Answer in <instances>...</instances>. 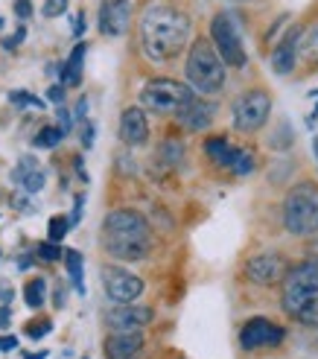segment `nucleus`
<instances>
[{"label": "nucleus", "instance_id": "nucleus-1", "mask_svg": "<svg viewBox=\"0 0 318 359\" xmlns=\"http://www.w3.org/2000/svg\"><path fill=\"white\" fill-rule=\"evenodd\" d=\"M193 24L175 6H152L140 21V47L152 62H170L187 47Z\"/></svg>", "mask_w": 318, "mask_h": 359}, {"label": "nucleus", "instance_id": "nucleus-2", "mask_svg": "<svg viewBox=\"0 0 318 359\" xmlns=\"http://www.w3.org/2000/svg\"><path fill=\"white\" fill-rule=\"evenodd\" d=\"M102 248L120 263H137L149 255L152 231L137 210L117 208L102 219Z\"/></svg>", "mask_w": 318, "mask_h": 359}, {"label": "nucleus", "instance_id": "nucleus-3", "mask_svg": "<svg viewBox=\"0 0 318 359\" xmlns=\"http://www.w3.org/2000/svg\"><path fill=\"white\" fill-rule=\"evenodd\" d=\"M280 304L284 310L307 325H318V257L292 266L280 278Z\"/></svg>", "mask_w": 318, "mask_h": 359}, {"label": "nucleus", "instance_id": "nucleus-4", "mask_svg": "<svg viewBox=\"0 0 318 359\" xmlns=\"http://www.w3.org/2000/svg\"><path fill=\"white\" fill-rule=\"evenodd\" d=\"M187 85L199 94H219L225 88V62L207 39H196L190 44L187 65H184Z\"/></svg>", "mask_w": 318, "mask_h": 359}, {"label": "nucleus", "instance_id": "nucleus-5", "mask_svg": "<svg viewBox=\"0 0 318 359\" xmlns=\"http://www.w3.org/2000/svg\"><path fill=\"white\" fill-rule=\"evenodd\" d=\"M284 225L295 237H310L318 231V187L298 182L284 199Z\"/></svg>", "mask_w": 318, "mask_h": 359}, {"label": "nucleus", "instance_id": "nucleus-6", "mask_svg": "<svg viewBox=\"0 0 318 359\" xmlns=\"http://www.w3.org/2000/svg\"><path fill=\"white\" fill-rule=\"evenodd\" d=\"M196 100V91L190 85L179 79H149L140 88V109L152 111V114H167V117H179L187 105Z\"/></svg>", "mask_w": 318, "mask_h": 359}, {"label": "nucleus", "instance_id": "nucleus-7", "mask_svg": "<svg viewBox=\"0 0 318 359\" xmlns=\"http://www.w3.org/2000/svg\"><path fill=\"white\" fill-rule=\"evenodd\" d=\"M210 44H214V50L219 53V59L228 67H245V62H249L240 27L234 24V18L228 12H216L214 21H210Z\"/></svg>", "mask_w": 318, "mask_h": 359}, {"label": "nucleus", "instance_id": "nucleus-8", "mask_svg": "<svg viewBox=\"0 0 318 359\" xmlns=\"http://www.w3.org/2000/svg\"><path fill=\"white\" fill-rule=\"evenodd\" d=\"M234 129L242 132V135H254L260 132L263 126L269 123V114H272V97L266 91H245L237 102H234Z\"/></svg>", "mask_w": 318, "mask_h": 359}, {"label": "nucleus", "instance_id": "nucleus-9", "mask_svg": "<svg viewBox=\"0 0 318 359\" xmlns=\"http://www.w3.org/2000/svg\"><path fill=\"white\" fill-rule=\"evenodd\" d=\"M102 290L114 304H129L144 295V280L123 266H102Z\"/></svg>", "mask_w": 318, "mask_h": 359}, {"label": "nucleus", "instance_id": "nucleus-10", "mask_svg": "<svg viewBox=\"0 0 318 359\" xmlns=\"http://www.w3.org/2000/svg\"><path fill=\"white\" fill-rule=\"evenodd\" d=\"M284 342V327L275 325V321L263 318V316H254L242 325L240 330V345L242 351H257V348H275Z\"/></svg>", "mask_w": 318, "mask_h": 359}, {"label": "nucleus", "instance_id": "nucleus-11", "mask_svg": "<svg viewBox=\"0 0 318 359\" xmlns=\"http://www.w3.org/2000/svg\"><path fill=\"white\" fill-rule=\"evenodd\" d=\"M152 307L144 304H114V307L105 313V327L109 330H120V333H132V330H144L152 321Z\"/></svg>", "mask_w": 318, "mask_h": 359}, {"label": "nucleus", "instance_id": "nucleus-12", "mask_svg": "<svg viewBox=\"0 0 318 359\" xmlns=\"http://www.w3.org/2000/svg\"><path fill=\"white\" fill-rule=\"evenodd\" d=\"M132 21V4L129 0H102L99 6V32L109 35V39H117L129 29Z\"/></svg>", "mask_w": 318, "mask_h": 359}, {"label": "nucleus", "instance_id": "nucleus-13", "mask_svg": "<svg viewBox=\"0 0 318 359\" xmlns=\"http://www.w3.org/2000/svg\"><path fill=\"white\" fill-rule=\"evenodd\" d=\"M245 275L257 286H272L284 278V260H280V255H275V251H263V255H254L245 263Z\"/></svg>", "mask_w": 318, "mask_h": 359}, {"label": "nucleus", "instance_id": "nucleus-14", "mask_svg": "<svg viewBox=\"0 0 318 359\" xmlns=\"http://www.w3.org/2000/svg\"><path fill=\"white\" fill-rule=\"evenodd\" d=\"M105 359H137L144 351V330H132V333H120L111 330L105 336Z\"/></svg>", "mask_w": 318, "mask_h": 359}, {"label": "nucleus", "instance_id": "nucleus-15", "mask_svg": "<svg viewBox=\"0 0 318 359\" xmlns=\"http://www.w3.org/2000/svg\"><path fill=\"white\" fill-rule=\"evenodd\" d=\"M120 140L126 147H144L149 140V120H146V111L132 105L120 114Z\"/></svg>", "mask_w": 318, "mask_h": 359}, {"label": "nucleus", "instance_id": "nucleus-16", "mask_svg": "<svg viewBox=\"0 0 318 359\" xmlns=\"http://www.w3.org/2000/svg\"><path fill=\"white\" fill-rule=\"evenodd\" d=\"M298 50H301V29L292 27L284 41H280L275 50H272V70L277 76H286L295 70V62H298Z\"/></svg>", "mask_w": 318, "mask_h": 359}, {"label": "nucleus", "instance_id": "nucleus-17", "mask_svg": "<svg viewBox=\"0 0 318 359\" xmlns=\"http://www.w3.org/2000/svg\"><path fill=\"white\" fill-rule=\"evenodd\" d=\"M12 182L24 193H39V190H44L47 175H44V170L39 167V161H35L32 155H24L21 161H18V167L12 170Z\"/></svg>", "mask_w": 318, "mask_h": 359}, {"label": "nucleus", "instance_id": "nucleus-18", "mask_svg": "<svg viewBox=\"0 0 318 359\" xmlns=\"http://www.w3.org/2000/svg\"><path fill=\"white\" fill-rule=\"evenodd\" d=\"M214 117H216V105L207 102V100H202V97H196L184 111H179L181 126H187L190 132H205L207 126L214 123Z\"/></svg>", "mask_w": 318, "mask_h": 359}, {"label": "nucleus", "instance_id": "nucleus-19", "mask_svg": "<svg viewBox=\"0 0 318 359\" xmlns=\"http://www.w3.org/2000/svg\"><path fill=\"white\" fill-rule=\"evenodd\" d=\"M85 53H88V44H85V41H79V44L74 47V53H70V56H67V62L59 67V74H62V82H64V88H76V85H82Z\"/></svg>", "mask_w": 318, "mask_h": 359}, {"label": "nucleus", "instance_id": "nucleus-20", "mask_svg": "<svg viewBox=\"0 0 318 359\" xmlns=\"http://www.w3.org/2000/svg\"><path fill=\"white\" fill-rule=\"evenodd\" d=\"M205 155L210 158V164L231 170L234 155H237V147H231V143H228V137H207V140H205Z\"/></svg>", "mask_w": 318, "mask_h": 359}, {"label": "nucleus", "instance_id": "nucleus-21", "mask_svg": "<svg viewBox=\"0 0 318 359\" xmlns=\"http://www.w3.org/2000/svg\"><path fill=\"white\" fill-rule=\"evenodd\" d=\"M64 266H67V275H70V283H74V290L79 295H85V260L76 248H67L64 251Z\"/></svg>", "mask_w": 318, "mask_h": 359}, {"label": "nucleus", "instance_id": "nucleus-22", "mask_svg": "<svg viewBox=\"0 0 318 359\" xmlns=\"http://www.w3.org/2000/svg\"><path fill=\"white\" fill-rule=\"evenodd\" d=\"M44 298H47V280L44 278H32L24 286V301L29 310H41L44 307Z\"/></svg>", "mask_w": 318, "mask_h": 359}, {"label": "nucleus", "instance_id": "nucleus-23", "mask_svg": "<svg viewBox=\"0 0 318 359\" xmlns=\"http://www.w3.org/2000/svg\"><path fill=\"white\" fill-rule=\"evenodd\" d=\"M62 129L59 126H44V129H39L35 132V137H32V143H35V149H56L59 143H62Z\"/></svg>", "mask_w": 318, "mask_h": 359}, {"label": "nucleus", "instance_id": "nucleus-24", "mask_svg": "<svg viewBox=\"0 0 318 359\" xmlns=\"http://www.w3.org/2000/svg\"><path fill=\"white\" fill-rule=\"evenodd\" d=\"M292 143H295V132H292V123H280L277 126V129L272 132V137H269V147L272 149H277V152H284V149H289L292 147Z\"/></svg>", "mask_w": 318, "mask_h": 359}, {"label": "nucleus", "instance_id": "nucleus-25", "mask_svg": "<svg viewBox=\"0 0 318 359\" xmlns=\"http://www.w3.org/2000/svg\"><path fill=\"white\" fill-rule=\"evenodd\" d=\"M161 161L167 167H179V164H184V147L179 140H164L161 143Z\"/></svg>", "mask_w": 318, "mask_h": 359}, {"label": "nucleus", "instance_id": "nucleus-26", "mask_svg": "<svg viewBox=\"0 0 318 359\" xmlns=\"http://www.w3.org/2000/svg\"><path fill=\"white\" fill-rule=\"evenodd\" d=\"M254 167H257V158H254V152H251V149H237L231 170H234L237 175H251V172H254Z\"/></svg>", "mask_w": 318, "mask_h": 359}, {"label": "nucleus", "instance_id": "nucleus-27", "mask_svg": "<svg viewBox=\"0 0 318 359\" xmlns=\"http://www.w3.org/2000/svg\"><path fill=\"white\" fill-rule=\"evenodd\" d=\"M67 231H70L67 217H50V222H47V240L50 243H62L67 237Z\"/></svg>", "mask_w": 318, "mask_h": 359}, {"label": "nucleus", "instance_id": "nucleus-28", "mask_svg": "<svg viewBox=\"0 0 318 359\" xmlns=\"http://www.w3.org/2000/svg\"><path fill=\"white\" fill-rule=\"evenodd\" d=\"M9 102L12 105H18V109H27V105H32V109H44V100H39L35 94H29V91H9Z\"/></svg>", "mask_w": 318, "mask_h": 359}, {"label": "nucleus", "instance_id": "nucleus-29", "mask_svg": "<svg viewBox=\"0 0 318 359\" xmlns=\"http://www.w3.org/2000/svg\"><path fill=\"white\" fill-rule=\"evenodd\" d=\"M35 255H39L41 260H47V263H56V260H62V255H64V251L59 248V243H39V245H35Z\"/></svg>", "mask_w": 318, "mask_h": 359}, {"label": "nucleus", "instance_id": "nucleus-30", "mask_svg": "<svg viewBox=\"0 0 318 359\" xmlns=\"http://www.w3.org/2000/svg\"><path fill=\"white\" fill-rule=\"evenodd\" d=\"M50 330H53V321H50V318H35V321H27V336H29V339H44Z\"/></svg>", "mask_w": 318, "mask_h": 359}, {"label": "nucleus", "instance_id": "nucleus-31", "mask_svg": "<svg viewBox=\"0 0 318 359\" xmlns=\"http://www.w3.org/2000/svg\"><path fill=\"white\" fill-rule=\"evenodd\" d=\"M79 137H82V147H85V149H91V147H94L97 129H94V123H91V120H82V123H79Z\"/></svg>", "mask_w": 318, "mask_h": 359}, {"label": "nucleus", "instance_id": "nucleus-32", "mask_svg": "<svg viewBox=\"0 0 318 359\" xmlns=\"http://www.w3.org/2000/svg\"><path fill=\"white\" fill-rule=\"evenodd\" d=\"M67 4H70V0H47L41 12H44V18H59V15L67 12Z\"/></svg>", "mask_w": 318, "mask_h": 359}, {"label": "nucleus", "instance_id": "nucleus-33", "mask_svg": "<svg viewBox=\"0 0 318 359\" xmlns=\"http://www.w3.org/2000/svg\"><path fill=\"white\" fill-rule=\"evenodd\" d=\"M304 53L310 59H318V24L310 29V35H307V41H304Z\"/></svg>", "mask_w": 318, "mask_h": 359}, {"label": "nucleus", "instance_id": "nucleus-34", "mask_svg": "<svg viewBox=\"0 0 318 359\" xmlns=\"http://www.w3.org/2000/svg\"><path fill=\"white\" fill-rule=\"evenodd\" d=\"M56 117H59L56 126L62 129V135H70V129H74V114H70L67 109H62V105H59V114H56Z\"/></svg>", "mask_w": 318, "mask_h": 359}, {"label": "nucleus", "instance_id": "nucleus-35", "mask_svg": "<svg viewBox=\"0 0 318 359\" xmlns=\"http://www.w3.org/2000/svg\"><path fill=\"white\" fill-rule=\"evenodd\" d=\"M24 39H27V27L21 24V27H18V32H15V35H9V39L4 41V47H6V50H18V44H21Z\"/></svg>", "mask_w": 318, "mask_h": 359}, {"label": "nucleus", "instance_id": "nucleus-36", "mask_svg": "<svg viewBox=\"0 0 318 359\" xmlns=\"http://www.w3.org/2000/svg\"><path fill=\"white\" fill-rule=\"evenodd\" d=\"M47 100L56 102V105H62V102H64V85H50V88H47Z\"/></svg>", "mask_w": 318, "mask_h": 359}, {"label": "nucleus", "instance_id": "nucleus-37", "mask_svg": "<svg viewBox=\"0 0 318 359\" xmlns=\"http://www.w3.org/2000/svg\"><path fill=\"white\" fill-rule=\"evenodd\" d=\"M82 208H85V196H76V202H74V213H70V228L74 225H79V219H82Z\"/></svg>", "mask_w": 318, "mask_h": 359}, {"label": "nucleus", "instance_id": "nucleus-38", "mask_svg": "<svg viewBox=\"0 0 318 359\" xmlns=\"http://www.w3.org/2000/svg\"><path fill=\"white\" fill-rule=\"evenodd\" d=\"M12 205H15L18 210H21V213H32V202L27 199L24 193H15V196H12Z\"/></svg>", "mask_w": 318, "mask_h": 359}, {"label": "nucleus", "instance_id": "nucleus-39", "mask_svg": "<svg viewBox=\"0 0 318 359\" xmlns=\"http://www.w3.org/2000/svg\"><path fill=\"white\" fill-rule=\"evenodd\" d=\"M15 15L21 18V21H27V18L32 15V4H29V0H15Z\"/></svg>", "mask_w": 318, "mask_h": 359}, {"label": "nucleus", "instance_id": "nucleus-40", "mask_svg": "<svg viewBox=\"0 0 318 359\" xmlns=\"http://www.w3.org/2000/svg\"><path fill=\"white\" fill-rule=\"evenodd\" d=\"M18 348V336H0V351H4V353H9V351H15Z\"/></svg>", "mask_w": 318, "mask_h": 359}, {"label": "nucleus", "instance_id": "nucleus-41", "mask_svg": "<svg viewBox=\"0 0 318 359\" xmlns=\"http://www.w3.org/2000/svg\"><path fill=\"white\" fill-rule=\"evenodd\" d=\"M9 321H12L9 304H0V330H6V327H9Z\"/></svg>", "mask_w": 318, "mask_h": 359}, {"label": "nucleus", "instance_id": "nucleus-42", "mask_svg": "<svg viewBox=\"0 0 318 359\" xmlns=\"http://www.w3.org/2000/svg\"><path fill=\"white\" fill-rule=\"evenodd\" d=\"M12 298H15V290L9 283H0V304H12Z\"/></svg>", "mask_w": 318, "mask_h": 359}, {"label": "nucleus", "instance_id": "nucleus-43", "mask_svg": "<svg viewBox=\"0 0 318 359\" xmlns=\"http://www.w3.org/2000/svg\"><path fill=\"white\" fill-rule=\"evenodd\" d=\"M85 12H76V18H74V35H76V39H79V35L85 32Z\"/></svg>", "mask_w": 318, "mask_h": 359}, {"label": "nucleus", "instance_id": "nucleus-44", "mask_svg": "<svg viewBox=\"0 0 318 359\" xmlns=\"http://www.w3.org/2000/svg\"><path fill=\"white\" fill-rule=\"evenodd\" d=\"M76 123H82V120H88V100L82 97L79 102H76V117H74Z\"/></svg>", "mask_w": 318, "mask_h": 359}, {"label": "nucleus", "instance_id": "nucleus-45", "mask_svg": "<svg viewBox=\"0 0 318 359\" xmlns=\"http://www.w3.org/2000/svg\"><path fill=\"white\" fill-rule=\"evenodd\" d=\"M24 359H47V351H39V353H24Z\"/></svg>", "mask_w": 318, "mask_h": 359}, {"label": "nucleus", "instance_id": "nucleus-46", "mask_svg": "<svg viewBox=\"0 0 318 359\" xmlns=\"http://www.w3.org/2000/svg\"><path fill=\"white\" fill-rule=\"evenodd\" d=\"M56 307H64V290H56Z\"/></svg>", "mask_w": 318, "mask_h": 359}, {"label": "nucleus", "instance_id": "nucleus-47", "mask_svg": "<svg viewBox=\"0 0 318 359\" xmlns=\"http://www.w3.org/2000/svg\"><path fill=\"white\" fill-rule=\"evenodd\" d=\"M310 97H318V88H312V91H310Z\"/></svg>", "mask_w": 318, "mask_h": 359}, {"label": "nucleus", "instance_id": "nucleus-48", "mask_svg": "<svg viewBox=\"0 0 318 359\" xmlns=\"http://www.w3.org/2000/svg\"><path fill=\"white\" fill-rule=\"evenodd\" d=\"M0 27H4V18H0Z\"/></svg>", "mask_w": 318, "mask_h": 359}]
</instances>
